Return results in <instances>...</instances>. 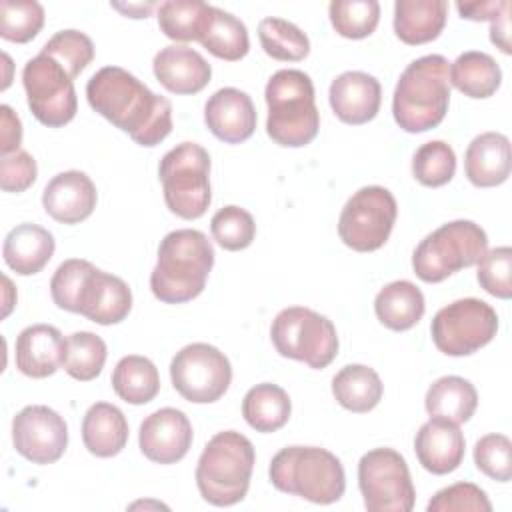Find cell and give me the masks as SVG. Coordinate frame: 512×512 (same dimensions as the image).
Returning <instances> with one entry per match:
<instances>
[{"label": "cell", "mask_w": 512, "mask_h": 512, "mask_svg": "<svg viewBox=\"0 0 512 512\" xmlns=\"http://www.w3.org/2000/svg\"><path fill=\"white\" fill-rule=\"evenodd\" d=\"M92 110L146 148L160 144L172 132V104L154 94L134 74L120 66H104L86 84Z\"/></svg>", "instance_id": "1"}, {"label": "cell", "mask_w": 512, "mask_h": 512, "mask_svg": "<svg viewBox=\"0 0 512 512\" xmlns=\"http://www.w3.org/2000/svg\"><path fill=\"white\" fill-rule=\"evenodd\" d=\"M212 266L214 248L204 232L192 228L168 232L158 246L150 290L166 304L190 302L202 294Z\"/></svg>", "instance_id": "2"}, {"label": "cell", "mask_w": 512, "mask_h": 512, "mask_svg": "<svg viewBox=\"0 0 512 512\" xmlns=\"http://www.w3.org/2000/svg\"><path fill=\"white\" fill-rule=\"evenodd\" d=\"M448 68L442 54H426L404 68L392 96V114L402 130L418 134L444 120L450 104Z\"/></svg>", "instance_id": "3"}, {"label": "cell", "mask_w": 512, "mask_h": 512, "mask_svg": "<svg viewBox=\"0 0 512 512\" xmlns=\"http://www.w3.org/2000/svg\"><path fill=\"white\" fill-rule=\"evenodd\" d=\"M268 118V136L286 148L310 144L320 128V112L314 100L310 76L296 68H284L272 74L264 90Z\"/></svg>", "instance_id": "4"}, {"label": "cell", "mask_w": 512, "mask_h": 512, "mask_svg": "<svg viewBox=\"0 0 512 512\" xmlns=\"http://www.w3.org/2000/svg\"><path fill=\"white\" fill-rule=\"evenodd\" d=\"M270 482L276 490L314 504H332L344 496L342 462L320 446H286L270 462Z\"/></svg>", "instance_id": "5"}, {"label": "cell", "mask_w": 512, "mask_h": 512, "mask_svg": "<svg viewBox=\"0 0 512 512\" xmlns=\"http://www.w3.org/2000/svg\"><path fill=\"white\" fill-rule=\"evenodd\" d=\"M254 460V446L244 434L236 430L214 434L196 466L200 496L212 506H232L244 500L250 488Z\"/></svg>", "instance_id": "6"}, {"label": "cell", "mask_w": 512, "mask_h": 512, "mask_svg": "<svg viewBox=\"0 0 512 512\" xmlns=\"http://www.w3.org/2000/svg\"><path fill=\"white\" fill-rule=\"evenodd\" d=\"M488 250L486 232L472 220H452L430 232L412 254L414 274L424 282H442L474 266Z\"/></svg>", "instance_id": "7"}, {"label": "cell", "mask_w": 512, "mask_h": 512, "mask_svg": "<svg viewBox=\"0 0 512 512\" xmlns=\"http://www.w3.org/2000/svg\"><path fill=\"white\" fill-rule=\"evenodd\" d=\"M168 210L184 220L204 216L210 206V154L196 142L168 150L158 166Z\"/></svg>", "instance_id": "8"}, {"label": "cell", "mask_w": 512, "mask_h": 512, "mask_svg": "<svg viewBox=\"0 0 512 512\" xmlns=\"http://www.w3.org/2000/svg\"><path fill=\"white\" fill-rule=\"evenodd\" d=\"M270 338L280 356L316 370L326 368L338 354V334L332 320L304 306L280 310L272 320Z\"/></svg>", "instance_id": "9"}, {"label": "cell", "mask_w": 512, "mask_h": 512, "mask_svg": "<svg viewBox=\"0 0 512 512\" xmlns=\"http://www.w3.org/2000/svg\"><path fill=\"white\" fill-rule=\"evenodd\" d=\"M498 332L496 310L480 298H460L440 308L430 324L434 346L446 356H468Z\"/></svg>", "instance_id": "10"}, {"label": "cell", "mask_w": 512, "mask_h": 512, "mask_svg": "<svg viewBox=\"0 0 512 512\" xmlns=\"http://www.w3.org/2000/svg\"><path fill=\"white\" fill-rule=\"evenodd\" d=\"M396 214L398 204L388 188L364 186L344 204L338 218V236L356 252H374L390 238Z\"/></svg>", "instance_id": "11"}, {"label": "cell", "mask_w": 512, "mask_h": 512, "mask_svg": "<svg viewBox=\"0 0 512 512\" xmlns=\"http://www.w3.org/2000/svg\"><path fill=\"white\" fill-rule=\"evenodd\" d=\"M358 486L368 512H410L416 492L404 456L374 448L358 462Z\"/></svg>", "instance_id": "12"}, {"label": "cell", "mask_w": 512, "mask_h": 512, "mask_svg": "<svg viewBox=\"0 0 512 512\" xmlns=\"http://www.w3.org/2000/svg\"><path fill=\"white\" fill-rule=\"evenodd\" d=\"M22 84L34 118L48 126L68 124L78 110V98L70 74L50 56L38 54L24 64Z\"/></svg>", "instance_id": "13"}, {"label": "cell", "mask_w": 512, "mask_h": 512, "mask_svg": "<svg viewBox=\"0 0 512 512\" xmlns=\"http://www.w3.org/2000/svg\"><path fill=\"white\" fill-rule=\"evenodd\" d=\"M174 390L188 402L210 404L224 396L232 382L230 360L216 346L194 342L176 352L170 362Z\"/></svg>", "instance_id": "14"}, {"label": "cell", "mask_w": 512, "mask_h": 512, "mask_svg": "<svg viewBox=\"0 0 512 512\" xmlns=\"http://www.w3.org/2000/svg\"><path fill=\"white\" fill-rule=\"evenodd\" d=\"M12 442L32 464H52L68 446L66 420L44 404L26 406L12 420Z\"/></svg>", "instance_id": "15"}, {"label": "cell", "mask_w": 512, "mask_h": 512, "mask_svg": "<svg viewBox=\"0 0 512 512\" xmlns=\"http://www.w3.org/2000/svg\"><path fill=\"white\" fill-rule=\"evenodd\" d=\"M192 424L178 408H160L144 418L138 432L142 454L156 464L180 462L192 446Z\"/></svg>", "instance_id": "16"}, {"label": "cell", "mask_w": 512, "mask_h": 512, "mask_svg": "<svg viewBox=\"0 0 512 512\" xmlns=\"http://www.w3.org/2000/svg\"><path fill=\"white\" fill-rule=\"evenodd\" d=\"M256 110L252 98L238 88L216 90L204 106L208 130L226 144H240L256 130Z\"/></svg>", "instance_id": "17"}, {"label": "cell", "mask_w": 512, "mask_h": 512, "mask_svg": "<svg viewBox=\"0 0 512 512\" xmlns=\"http://www.w3.org/2000/svg\"><path fill=\"white\" fill-rule=\"evenodd\" d=\"M96 186L88 174L66 170L56 174L42 192V206L60 224H78L96 208Z\"/></svg>", "instance_id": "18"}, {"label": "cell", "mask_w": 512, "mask_h": 512, "mask_svg": "<svg viewBox=\"0 0 512 512\" xmlns=\"http://www.w3.org/2000/svg\"><path fill=\"white\" fill-rule=\"evenodd\" d=\"M466 440L456 422L432 416L414 438V452L424 470L432 474L454 472L464 460Z\"/></svg>", "instance_id": "19"}, {"label": "cell", "mask_w": 512, "mask_h": 512, "mask_svg": "<svg viewBox=\"0 0 512 512\" xmlns=\"http://www.w3.org/2000/svg\"><path fill=\"white\" fill-rule=\"evenodd\" d=\"M330 106L344 124H366L370 122L382 102L380 82L360 70H348L336 76L330 84Z\"/></svg>", "instance_id": "20"}, {"label": "cell", "mask_w": 512, "mask_h": 512, "mask_svg": "<svg viewBox=\"0 0 512 512\" xmlns=\"http://www.w3.org/2000/svg\"><path fill=\"white\" fill-rule=\"evenodd\" d=\"M156 80L172 94H196L208 86L212 68L200 52L190 46L170 44L152 62Z\"/></svg>", "instance_id": "21"}, {"label": "cell", "mask_w": 512, "mask_h": 512, "mask_svg": "<svg viewBox=\"0 0 512 512\" xmlns=\"http://www.w3.org/2000/svg\"><path fill=\"white\" fill-rule=\"evenodd\" d=\"M130 310V286L122 278L94 268L82 290L78 314L86 316L96 324L110 326L122 322L130 314Z\"/></svg>", "instance_id": "22"}, {"label": "cell", "mask_w": 512, "mask_h": 512, "mask_svg": "<svg viewBox=\"0 0 512 512\" xmlns=\"http://www.w3.org/2000/svg\"><path fill=\"white\" fill-rule=\"evenodd\" d=\"M64 344L56 326L32 324L16 338V368L28 378L52 376L64 362Z\"/></svg>", "instance_id": "23"}, {"label": "cell", "mask_w": 512, "mask_h": 512, "mask_svg": "<svg viewBox=\"0 0 512 512\" xmlns=\"http://www.w3.org/2000/svg\"><path fill=\"white\" fill-rule=\"evenodd\" d=\"M512 168L510 140L500 132L478 134L466 148V178L478 188L500 186L508 180Z\"/></svg>", "instance_id": "24"}, {"label": "cell", "mask_w": 512, "mask_h": 512, "mask_svg": "<svg viewBox=\"0 0 512 512\" xmlns=\"http://www.w3.org/2000/svg\"><path fill=\"white\" fill-rule=\"evenodd\" d=\"M54 248V236L46 228L24 222L6 234L2 256L16 274L32 276L50 262Z\"/></svg>", "instance_id": "25"}, {"label": "cell", "mask_w": 512, "mask_h": 512, "mask_svg": "<svg viewBox=\"0 0 512 512\" xmlns=\"http://www.w3.org/2000/svg\"><path fill=\"white\" fill-rule=\"evenodd\" d=\"M448 16L444 0H396L394 32L410 46L432 42L440 36Z\"/></svg>", "instance_id": "26"}, {"label": "cell", "mask_w": 512, "mask_h": 512, "mask_svg": "<svg viewBox=\"0 0 512 512\" xmlns=\"http://www.w3.org/2000/svg\"><path fill=\"white\" fill-rule=\"evenodd\" d=\"M82 442L98 458L120 454L128 442V422L122 410L108 402L92 404L82 420Z\"/></svg>", "instance_id": "27"}, {"label": "cell", "mask_w": 512, "mask_h": 512, "mask_svg": "<svg viewBox=\"0 0 512 512\" xmlns=\"http://www.w3.org/2000/svg\"><path fill=\"white\" fill-rule=\"evenodd\" d=\"M198 42L212 56L228 62H236L244 58L250 50L246 24L234 14L210 4L206 6V12H204Z\"/></svg>", "instance_id": "28"}, {"label": "cell", "mask_w": 512, "mask_h": 512, "mask_svg": "<svg viewBox=\"0 0 512 512\" xmlns=\"http://www.w3.org/2000/svg\"><path fill=\"white\" fill-rule=\"evenodd\" d=\"M424 294L410 280H394L386 284L374 298L376 318L390 330L404 332L424 316Z\"/></svg>", "instance_id": "29"}, {"label": "cell", "mask_w": 512, "mask_h": 512, "mask_svg": "<svg viewBox=\"0 0 512 512\" xmlns=\"http://www.w3.org/2000/svg\"><path fill=\"white\" fill-rule=\"evenodd\" d=\"M448 80L468 98H490L500 88L502 70L490 54L468 50L452 62Z\"/></svg>", "instance_id": "30"}, {"label": "cell", "mask_w": 512, "mask_h": 512, "mask_svg": "<svg viewBox=\"0 0 512 512\" xmlns=\"http://www.w3.org/2000/svg\"><path fill=\"white\" fill-rule=\"evenodd\" d=\"M382 380L378 372L364 364H348L332 378V394L350 412L364 414L382 400Z\"/></svg>", "instance_id": "31"}, {"label": "cell", "mask_w": 512, "mask_h": 512, "mask_svg": "<svg viewBox=\"0 0 512 512\" xmlns=\"http://www.w3.org/2000/svg\"><path fill=\"white\" fill-rule=\"evenodd\" d=\"M426 412L456 424L468 422L478 406V392L462 376H442L426 392Z\"/></svg>", "instance_id": "32"}, {"label": "cell", "mask_w": 512, "mask_h": 512, "mask_svg": "<svg viewBox=\"0 0 512 512\" xmlns=\"http://www.w3.org/2000/svg\"><path fill=\"white\" fill-rule=\"evenodd\" d=\"M292 412L290 396L284 388L262 382L252 386L242 400V416L250 428L256 432H276L280 430Z\"/></svg>", "instance_id": "33"}, {"label": "cell", "mask_w": 512, "mask_h": 512, "mask_svg": "<svg viewBox=\"0 0 512 512\" xmlns=\"http://www.w3.org/2000/svg\"><path fill=\"white\" fill-rule=\"evenodd\" d=\"M112 388L128 404H148L160 390V374L146 356L128 354L118 360L112 372Z\"/></svg>", "instance_id": "34"}, {"label": "cell", "mask_w": 512, "mask_h": 512, "mask_svg": "<svg viewBox=\"0 0 512 512\" xmlns=\"http://www.w3.org/2000/svg\"><path fill=\"white\" fill-rule=\"evenodd\" d=\"M106 356V342L98 334L86 330L74 332L66 338L62 368L74 380L90 382L102 372Z\"/></svg>", "instance_id": "35"}, {"label": "cell", "mask_w": 512, "mask_h": 512, "mask_svg": "<svg viewBox=\"0 0 512 512\" xmlns=\"http://www.w3.org/2000/svg\"><path fill=\"white\" fill-rule=\"evenodd\" d=\"M258 38L264 52L282 62L304 60L310 52L308 36L292 22L284 18H264L258 24Z\"/></svg>", "instance_id": "36"}, {"label": "cell", "mask_w": 512, "mask_h": 512, "mask_svg": "<svg viewBox=\"0 0 512 512\" xmlns=\"http://www.w3.org/2000/svg\"><path fill=\"white\" fill-rule=\"evenodd\" d=\"M334 30L350 40L370 36L380 20V4L376 0H334L328 6Z\"/></svg>", "instance_id": "37"}, {"label": "cell", "mask_w": 512, "mask_h": 512, "mask_svg": "<svg viewBox=\"0 0 512 512\" xmlns=\"http://www.w3.org/2000/svg\"><path fill=\"white\" fill-rule=\"evenodd\" d=\"M206 2L200 0H168L158 6V26L170 40H198L206 12Z\"/></svg>", "instance_id": "38"}, {"label": "cell", "mask_w": 512, "mask_h": 512, "mask_svg": "<svg viewBox=\"0 0 512 512\" xmlns=\"http://www.w3.org/2000/svg\"><path fill=\"white\" fill-rule=\"evenodd\" d=\"M456 172V154L444 140H430L422 144L412 158L414 178L428 188L448 184Z\"/></svg>", "instance_id": "39"}, {"label": "cell", "mask_w": 512, "mask_h": 512, "mask_svg": "<svg viewBox=\"0 0 512 512\" xmlns=\"http://www.w3.org/2000/svg\"><path fill=\"white\" fill-rule=\"evenodd\" d=\"M44 26V8L36 0L0 2V36L8 42L26 44Z\"/></svg>", "instance_id": "40"}, {"label": "cell", "mask_w": 512, "mask_h": 512, "mask_svg": "<svg viewBox=\"0 0 512 512\" xmlns=\"http://www.w3.org/2000/svg\"><path fill=\"white\" fill-rule=\"evenodd\" d=\"M42 54L54 58L74 80L94 60V44L80 30H60L42 46Z\"/></svg>", "instance_id": "41"}, {"label": "cell", "mask_w": 512, "mask_h": 512, "mask_svg": "<svg viewBox=\"0 0 512 512\" xmlns=\"http://www.w3.org/2000/svg\"><path fill=\"white\" fill-rule=\"evenodd\" d=\"M210 230L214 240L224 250H232V252L248 248L256 236V224L252 214L234 204L220 208L212 216Z\"/></svg>", "instance_id": "42"}, {"label": "cell", "mask_w": 512, "mask_h": 512, "mask_svg": "<svg viewBox=\"0 0 512 512\" xmlns=\"http://www.w3.org/2000/svg\"><path fill=\"white\" fill-rule=\"evenodd\" d=\"M94 264L82 258H70L64 260L52 280H50V294L58 308L78 314L80 310V296L86 286L88 276L94 272Z\"/></svg>", "instance_id": "43"}, {"label": "cell", "mask_w": 512, "mask_h": 512, "mask_svg": "<svg viewBox=\"0 0 512 512\" xmlns=\"http://www.w3.org/2000/svg\"><path fill=\"white\" fill-rule=\"evenodd\" d=\"M476 264H478L476 278L480 286L488 294L508 300L512 296V248L498 246V248L486 250Z\"/></svg>", "instance_id": "44"}, {"label": "cell", "mask_w": 512, "mask_h": 512, "mask_svg": "<svg viewBox=\"0 0 512 512\" xmlns=\"http://www.w3.org/2000/svg\"><path fill=\"white\" fill-rule=\"evenodd\" d=\"M476 468L492 480L512 478V442L504 434H486L474 446Z\"/></svg>", "instance_id": "45"}, {"label": "cell", "mask_w": 512, "mask_h": 512, "mask_svg": "<svg viewBox=\"0 0 512 512\" xmlns=\"http://www.w3.org/2000/svg\"><path fill=\"white\" fill-rule=\"evenodd\" d=\"M428 512H490L492 504L486 492L472 482H456L438 490L426 506Z\"/></svg>", "instance_id": "46"}, {"label": "cell", "mask_w": 512, "mask_h": 512, "mask_svg": "<svg viewBox=\"0 0 512 512\" xmlns=\"http://www.w3.org/2000/svg\"><path fill=\"white\" fill-rule=\"evenodd\" d=\"M38 166L26 150L4 154L0 160V188L4 192H24L36 182Z\"/></svg>", "instance_id": "47"}, {"label": "cell", "mask_w": 512, "mask_h": 512, "mask_svg": "<svg viewBox=\"0 0 512 512\" xmlns=\"http://www.w3.org/2000/svg\"><path fill=\"white\" fill-rule=\"evenodd\" d=\"M0 124H2V134H0L2 156L20 150L18 146L22 142V124H20V118L12 112V108L8 104L0 106Z\"/></svg>", "instance_id": "48"}, {"label": "cell", "mask_w": 512, "mask_h": 512, "mask_svg": "<svg viewBox=\"0 0 512 512\" xmlns=\"http://www.w3.org/2000/svg\"><path fill=\"white\" fill-rule=\"evenodd\" d=\"M510 8L508 0H490V2H456V10L462 18L482 22L496 20L504 10Z\"/></svg>", "instance_id": "49"}, {"label": "cell", "mask_w": 512, "mask_h": 512, "mask_svg": "<svg viewBox=\"0 0 512 512\" xmlns=\"http://www.w3.org/2000/svg\"><path fill=\"white\" fill-rule=\"evenodd\" d=\"M510 8L504 10L496 20L490 22V40L492 44H496L504 54H510V16H508Z\"/></svg>", "instance_id": "50"}, {"label": "cell", "mask_w": 512, "mask_h": 512, "mask_svg": "<svg viewBox=\"0 0 512 512\" xmlns=\"http://www.w3.org/2000/svg\"><path fill=\"white\" fill-rule=\"evenodd\" d=\"M110 6L128 18H148L152 14V10L158 8L160 4H156V2H128V4L110 2Z\"/></svg>", "instance_id": "51"}]
</instances>
